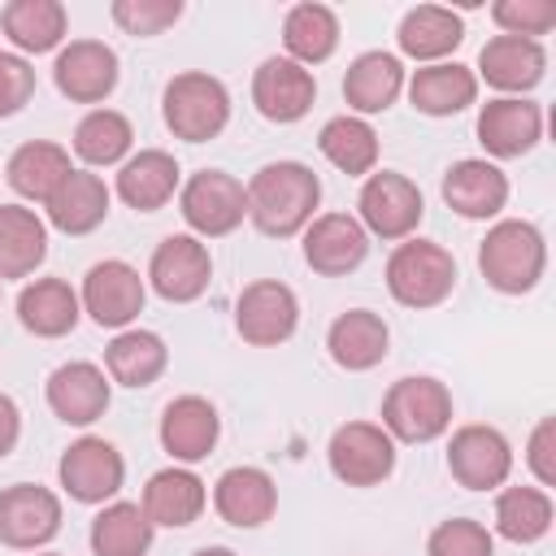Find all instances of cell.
Segmentation results:
<instances>
[{
  "label": "cell",
  "instance_id": "1",
  "mask_svg": "<svg viewBox=\"0 0 556 556\" xmlns=\"http://www.w3.org/2000/svg\"><path fill=\"white\" fill-rule=\"evenodd\" d=\"M248 222L269 239L304 235L321 204V178L304 161H269L248 178Z\"/></svg>",
  "mask_w": 556,
  "mask_h": 556
},
{
  "label": "cell",
  "instance_id": "2",
  "mask_svg": "<svg viewBox=\"0 0 556 556\" xmlns=\"http://www.w3.org/2000/svg\"><path fill=\"white\" fill-rule=\"evenodd\" d=\"M478 269L482 278L500 291V295H526L539 287L543 269H547V243L543 230L534 222L521 217H504L486 230L482 248H478Z\"/></svg>",
  "mask_w": 556,
  "mask_h": 556
},
{
  "label": "cell",
  "instance_id": "3",
  "mask_svg": "<svg viewBox=\"0 0 556 556\" xmlns=\"http://www.w3.org/2000/svg\"><path fill=\"white\" fill-rule=\"evenodd\" d=\"M456 287V256L434 239H400L387 256V291L404 308H434Z\"/></svg>",
  "mask_w": 556,
  "mask_h": 556
},
{
  "label": "cell",
  "instance_id": "4",
  "mask_svg": "<svg viewBox=\"0 0 556 556\" xmlns=\"http://www.w3.org/2000/svg\"><path fill=\"white\" fill-rule=\"evenodd\" d=\"M161 117L174 130V139L187 143H208L226 130L230 122V91L222 78L204 74V70H182L165 83L161 96Z\"/></svg>",
  "mask_w": 556,
  "mask_h": 556
},
{
  "label": "cell",
  "instance_id": "5",
  "mask_svg": "<svg viewBox=\"0 0 556 556\" xmlns=\"http://www.w3.org/2000/svg\"><path fill=\"white\" fill-rule=\"evenodd\" d=\"M452 426V391L430 374H408L382 395V430L395 443H434Z\"/></svg>",
  "mask_w": 556,
  "mask_h": 556
},
{
  "label": "cell",
  "instance_id": "6",
  "mask_svg": "<svg viewBox=\"0 0 556 556\" xmlns=\"http://www.w3.org/2000/svg\"><path fill=\"white\" fill-rule=\"evenodd\" d=\"M178 213L195 239H222V235L243 226L248 191L226 169H200L178 187Z\"/></svg>",
  "mask_w": 556,
  "mask_h": 556
},
{
  "label": "cell",
  "instance_id": "7",
  "mask_svg": "<svg viewBox=\"0 0 556 556\" xmlns=\"http://www.w3.org/2000/svg\"><path fill=\"white\" fill-rule=\"evenodd\" d=\"M356 208H361V226L365 235H378V239H408L421 217H426V200H421V187L400 174V169H374L365 182H361V195H356Z\"/></svg>",
  "mask_w": 556,
  "mask_h": 556
},
{
  "label": "cell",
  "instance_id": "8",
  "mask_svg": "<svg viewBox=\"0 0 556 556\" xmlns=\"http://www.w3.org/2000/svg\"><path fill=\"white\" fill-rule=\"evenodd\" d=\"M330 473L348 486H378L395 469V439L378 421H343L326 443Z\"/></svg>",
  "mask_w": 556,
  "mask_h": 556
},
{
  "label": "cell",
  "instance_id": "9",
  "mask_svg": "<svg viewBox=\"0 0 556 556\" xmlns=\"http://www.w3.org/2000/svg\"><path fill=\"white\" fill-rule=\"evenodd\" d=\"M78 300H83V313L96 326H104V330H130V321L143 313L148 287H143V278H139V269L130 261L109 256V261H96L87 269Z\"/></svg>",
  "mask_w": 556,
  "mask_h": 556
},
{
  "label": "cell",
  "instance_id": "10",
  "mask_svg": "<svg viewBox=\"0 0 556 556\" xmlns=\"http://www.w3.org/2000/svg\"><path fill=\"white\" fill-rule=\"evenodd\" d=\"M300 326V300L278 278H256L235 300V330L252 348H278Z\"/></svg>",
  "mask_w": 556,
  "mask_h": 556
},
{
  "label": "cell",
  "instance_id": "11",
  "mask_svg": "<svg viewBox=\"0 0 556 556\" xmlns=\"http://www.w3.org/2000/svg\"><path fill=\"white\" fill-rule=\"evenodd\" d=\"M56 478H61L70 500H78V504H109L122 491V482H126V460H122V452L109 439L83 434V439H74L65 447V456L56 465Z\"/></svg>",
  "mask_w": 556,
  "mask_h": 556
},
{
  "label": "cell",
  "instance_id": "12",
  "mask_svg": "<svg viewBox=\"0 0 556 556\" xmlns=\"http://www.w3.org/2000/svg\"><path fill=\"white\" fill-rule=\"evenodd\" d=\"M61 530V500L39 482H13L0 491V543L13 552H39Z\"/></svg>",
  "mask_w": 556,
  "mask_h": 556
},
{
  "label": "cell",
  "instance_id": "13",
  "mask_svg": "<svg viewBox=\"0 0 556 556\" xmlns=\"http://www.w3.org/2000/svg\"><path fill=\"white\" fill-rule=\"evenodd\" d=\"M208 278H213V256H208V243L195 235H165L148 261V282L169 304L200 300Z\"/></svg>",
  "mask_w": 556,
  "mask_h": 556
},
{
  "label": "cell",
  "instance_id": "14",
  "mask_svg": "<svg viewBox=\"0 0 556 556\" xmlns=\"http://www.w3.org/2000/svg\"><path fill=\"white\" fill-rule=\"evenodd\" d=\"M117 52L104 39H70L52 61V83L74 104H100L117 87Z\"/></svg>",
  "mask_w": 556,
  "mask_h": 556
},
{
  "label": "cell",
  "instance_id": "15",
  "mask_svg": "<svg viewBox=\"0 0 556 556\" xmlns=\"http://www.w3.org/2000/svg\"><path fill=\"white\" fill-rule=\"evenodd\" d=\"M447 469L465 491H495L513 473V447L495 426H460L447 443Z\"/></svg>",
  "mask_w": 556,
  "mask_h": 556
},
{
  "label": "cell",
  "instance_id": "16",
  "mask_svg": "<svg viewBox=\"0 0 556 556\" xmlns=\"http://www.w3.org/2000/svg\"><path fill=\"white\" fill-rule=\"evenodd\" d=\"M317 100V78L313 70L295 65L291 56H265L252 74V104L265 122L291 126L300 122Z\"/></svg>",
  "mask_w": 556,
  "mask_h": 556
},
{
  "label": "cell",
  "instance_id": "17",
  "mask_svg": "<svg viewBox=\"0 0 556 556\" xmlns=\"http://www.w3.org/2000/svg\"><path fill=\"white\" fill-rule=\"evenodd\" d=\"M543 139V109L526 96H495L478 109V143L495 161L526 156Z\"/></svg>",
  "mask_w": 556,
  "mask_h": 556
},
{
  "label": "cell",
  "instance_id": "18",
  "mask_svg": "<svg viewBox=\"0 0 556 556\" xmlns=\"http://www.w3.org/2000/svg\"><path fill=\"white\" fill-rule=\"evenodd\" d=\"M369 256V235L352 213H321L304 226V261L321 278H343Z\"/></svg>",
  "mask_w": 556,
  "mask_h": 556
},
{
  "label": "cell",
  "instance_id": "19",
  "mask_svg": "<svg viewBox=\"0 0 556 556\" xmlns=\"http://www.w3.org/2000/svg\"><path fill=\"white\" fill-rule=\"evenodd\" d=\"M178 187H182V169H178V161L165 148H139V152H130L117 165V182H113L117 200L126 208H135V213L165 208L178 195Z\"/></svg>",
  "mask_w": 556,
  "mask_h": 556
},
{
  "label": "cell",
  "instance_id": "20",
  "mask_svg": "<svg viewBox=\"0 0 556 556\" xmlns=\"http://www.w3.org/2000/svg\"><path fill=\"white\" fill-rule=\"evenodd\" d=\"M48 408L65 421V426H91L96 417H104L113 391H109V374L91 361H65L48 374Z\"/></svg>",
  "mask_w": 556,
  "mask_h": 556
},
{
  "label": "cell",
  "instance_id": "21",
  "mask_svg": "<svg viewBox=\"0 0 556 556\" xmlns=\"http://www.w3.org/2000/svg\"><path fill=\"white\" fill-rule=\"evenodd\" d=\"M161 447L174 456V465L204 460L222 439V417L204 395H178L161 413Z\"/></svg>",
  "mask_w": 556,
  "mask_h": 556
},
{
  "label": "cell",
  "instance_id": "22",
  "mask_svg": "<svg viewBox=\"0 0 556 556\" xmlns=\"http://www.w3.org/2000/svg\"><path fill=\"white\" fill-rule=\"evenodd\" d=\"M547 74V52L539 39H521V35H495L482 43L478 52V74L486 78V87L504 91V96H521L530 87H539Z\"/></svg>",
  "mask_w": 556,
  "mask_h": 556
},
{
  "label": "cell",
  "instance_id": "23",
  "mask_svg": "<svg viewBox=\"0 0 556 556\" xmlns=\"http://www.w3.org/2000/svg\"><path fill=\"white\" fill-rule=\"evenodd\" d=\"M213 508L226 526L256 530L278 513V486L256 465H235L213 482Z\"/></svg>",
  "mask_w": 556,
  "mask_h": 556
},
{
  "label": "cell",
  "instance_id": "24",
  "mask_svg": "<svg viewBox=\"0 0 556 556\" xmlns=\"http://www.w3.org/2000/svg\"><path fill=\"white\" fill-rule=\"evenodd\" d=\"M443 200L469 222H486L508 204V178L486 156H465L443 174Z\"/></svg>",
  "mask_w": 556,
  "mask_h": 556
},
{
  "label": "cell",
  "instance_id": "25",
  "mask_svg": "<svg viewBox=\"0 0 556 556\" xmlns=\"http://www.w3.org/2000/svg\"><path fill=\"white\" fill-rule=\"evenodd\" d=\"M326 352H330V361L339 369L365 374V369H374V365L387 361V352H391V326L378 313H369V308H348V313H339L330 321Z\"/></svg>",
  "mask_w": 556,
  "mask_h": 556
},
{
  "label": "cell",
  "instance_id": "26",
  "mask_svg": "<svg viewBox=\"0 0 556 556\" xmlns=\"http://www.w3.org/2000/svg\"><path fill=\"white\" fill-rule=\"evenodd\" d=\"M204 504H208V491H204V482L187 465L156 469L148 478V486H143V500H139L148 521L152 526H169V530H182V526L200 521Z\"/></svg>",
  "mask_w": 556,
  "mask_h": 556
},
{
  "label": "cell",
  "instance_id": "27",
  "mask_svg": "<svg viewBox=\"0 0 556 556\" xmlns=\"http://www.w3.org/2000/svg\"><path fill=\"white\" fill-rule=\"evenodd\" d=\"M404 91V65L395 52H361L348 74H343V100L356 117H369V113H387Z\"/></svg>",
  "mask_w": 556,
  "mask_h": 556
},
{
  "label": "cell",
  "instance_id": "28",
  "mask_svg": "<svg viewBox=\"0 0 556 556\" xmlns=\"http://www.w3.org/2000/svg\"><path fill=\"white\" fill-rule=\"evenodd\" d=\"M404 87H408L413 109L426 113V117H452V113H465L478 100V78L460 61L421 65V70H413V78H404Z\"/></svg>",
  "mask_w": 556,
  "mask_h": 556
},
{
  "label": "cell",
  "instance_id": "29",
  "mask_svg": "<svg viewBox=\"0 0 556 556\" xmlns=\"http://www.w3.org/2000/svg\"><path fill=\"white\" fill-rule=\"evenodd\" d=\"M165 365H169V348H165V339L156 330L130 326V330H117L109 339V348H104V374H109V382L130 387V391L152 387L165 374Z\"/></svg>",
  "mask_w": 556,
  "mask_h": 556
},
{
  "label": "cell",
  "instance_id": "30",
  "mask_svg": "<svg viewBox=\"0 0 556 556\" xmlns=\"http://www.w3.org/2000/svg\"><path fill=\"white\" fill-rule=\"evenodd\" d=\"M83 300L65 278H35L17 295V321L39 339H61L78 326Z\"/></svg>",
  "mask_w": 556,
  "mask_h": 556
},
{
  "label": "cell",
  "instance_id": "31",
  "mask_svg": "<svg viewBox=\"0 0 556 556\" xmlns=\"http://www.w3.org/2000/svg\"><path fill=\"white\" fill-rule=\"evenodd\" d=\"M70 152L61 148V143H52V139H30V143H22L13 156H9V165H4V182L22 195V200H30V204H48L52 200V191L70 178Z\"/></svg>",
  "mask_w": 556,
  "mask_h": 556
},
{
  "label": "cell",
  "instance_id": "32",
  "mask_svg": "<svg viewBox=\"0 0 556 556\" xmlns=\"http://www.w3.org/2000/svg\"><path fill=\"white\" fill-rule=\"evenodd\" d=\"M109 187L100 174L91 169H70V178L52 191V200L43 204L48 208V222L61 230V235H91L104 217H109Z\"/></svg>",
  "mask_w": 556,
  "mask_h": 556
},
{
  "label": "cell",
  "instance_id": "33",
  "mask_svg": "<svg viewBox=\"0 0 556 556\" xmlns=\"http://www.w3.org/2000/svg\"><path fill=\"white\" fill-rule=\"evenodd\" d=\"M48 256V226L26 204H0V282L30 278Z\"/></svg>",
  "mask_w": 556,
  "mask_h": 556
},
{
  "label": "cell",
  "instance_id": "34",
  "mask_svg": "<svg viewBox=\"0 0 556 556\" xmlns=\"http://www.w3.org/2000/svg\"><path fill=\"white\" fill-rule=\"evenodd\" d=\"M395 39H400V52H404V56H413V61H421V65H434V61H443L447 52L460 48L465 22H460V13L443 9V4H417V9H408V13L400 17Z\"/></svg>",
  "mask_w": 556,
  "mask_h": 556
},
{
  "label": "cell",
  "instance_id": "35",
  "mask_svg": "<svg viewBox=\"0 0 556 556\" xmlns=\"http://www.w3.org/2000/svg\"><path fill=\"white\" fill-rule=\"evenodd\" d=\"M65 26H70V17H65L61 0H9L4 13H0V30L17 48V56L22 52L39 56V52L61 48Z\"/></svg>",
  "mask_w": 556,
  "mask_h": 556
},
{
  "label": "cell",
  "instance_id": "36",
  "mask_svg": "<svg viewBox=\"0 0 556 556\" xmlns=\"http://www.w3.org/2000/svg\"><path fill=\"white\" fill-rule=\"evenodd\" d=\"M282 48L304 70L330 61L334 48H339V17H334V9L313 4V0L291 4L287 17H282Z\"/></svg>",
  "mask_w": 556,
  "mask_h": 556
},
{
  "label": "cell",
  "instance_id": "37",
  "mask_svg": "<svg viewBox=\"0 0 556 556\" xmlns=\"http://www.w3.org/2000/svg\"><path fill=\"white\" fill-rule=\"evenodd\" d=\"M317 148L339 174H352V178H369L378 165V130L356 113L330 117L317 135Z\"/></svg>",
  "mask_w": 556,
  "mask_h": 556
},
{
  "label": "cell",
  "instance_id": "38",
  "mask_svg": "<svg viewBox=\"0 0 556 556\" xmlns=\"http://www.w3.org/2000/svg\"><path fill=\"white\" fill-rule=\"evenodd\" d=\"M130 143H135V126L126 113L117 109H91L78 126H74V156L87 165V169H109V165H122L130 156Z\"/></svg>",
  "mask_w": 556,
  "mask_h": 556
},
{
  "label": "cell",
  "instance_id": "39",
  "mask_svg": "<svg viewBox=\"0 0 556 556\" xmlns=\"http://www.w3.org/2000/svg\"><path fill=\"white\" fill-rule=\"evenodd\" d=\"M152 521L130 500H109L91 521V552L96 556H148L152 547Z\"/></svg>",
  "mask_w": 556,
  "mask_h": 556
},
{
  "label": "cell",
  "instance_id": "40",
  "mask_svg": "<svg viewBox=\"0 0 556 556\" xmlns=\"http://www.w3.org/2000/svg\"><path fill=\"white\" fill-rule=\"evenodd\" d=\"M552 495L543 486H504L495 495V530L508 543H539L552 530Z\"/></svg>",
  "mask_w": 556,
  "mask_h": 556
},
{
  "label": "cell",
  "instance_id": "41",
  "mask_svg": "<svg viewBox=\"0 0 556 556\" xmlns=\"http://www.w3.org/2000/svg\"><path fill=\"white\" fill-rule=\"evenodd\" d=\"M426 556H495V539L473 517H447L430 530Z\"/></svg>",
  "mask_w": 556,
  "mask_h": 556
},
{
  "label": "cell",
  "instance_id": "42",
  "mask_svg": "<svg viewBox=\"0 0 556 556\" xmlns=\"http://www.w3.org/2000/svg\"><path fill=\"white\" fill-rule=\"evenodd\" d=\"M113 22L126 30V35H139V39H152L161 30H169L178 17H182V0H113Z\"/></svg>",
  "mask_w": 556,
  "mask_h": 556
},
{
  "label": "cell",
  "instance_id": "43",
  "mask_svg": "<svg viewBox=\"0 0 556 556\" xmlns=\"http://www.w3.org/2000/svg\"><path fill=\"white\" fill-rule=\"evenodd\" d=\"M491 22L500 26V35L539 39L556 26V4L552 0H500L491 4Z\"/></svg>",
  "mask_w": 556,
  "mask_h": 556
},
{
  "label": "cell",
  "instance_id": "44",
  "mask_svg": "<svg viewBox=\"0 0 556 556\" xmlns=\"http://www.w3.org/2000/svg\"><path fill=\"white\" fill-rule=\"evenodd\" d=\"M35 96V65L17 52H0V117H13Z\"/></svg>",
  "mask_w": 556,
  "mask_h": 556
},
{
  "label": "cell",
  "instance_id": "45",
  "mask_svg": "<svg viewBox=\"0 0 556 556\" xmlns=\"http://www.w3.org/2000/svg\"><path fill=\"white\" fill-rule=\"evenodd\" d=\"M526 465H530V473H534V482H539L543 491L556 486V417H543V421L530 430Z\"/></svg>",
  "mask_w": 556,
  "mask_h": 556
},
{
  "label": "cell",
  "instance_id": "46",
  "mask_svg": "<svg viewBox=\"0 0 556 556\" xmlns=\"http://www.w3.org/2000/svg\"><path fill=\"white\" fill-rule=\"evenodd\" d=\"M17 439H22V413H17V404L0 391V460L17 447Z\"/></svg>",
  "mask_w": 556,
  "mask_h": 556
},
{
  "label": "cell",
  "instance_id": "47",
  "mask_svg": "<svg viewBox=\"0 0 556 556\" xmlns=\"http://www.w3.org/2000/svg\"><path fill=\"white\" fill-rule=\"evenodd\" d=\"M195 556H235V552H230V547H200Z\"/></svg>",
  "mask_w": 556,
  "mask_h": 556
},
{
  "label": "cell",
  "instance_id": "48",
  "mask_svg": "<svg viewBox=\"0 0 556 556\" xmlns=\"http://www.w3.org/2000/svg\"><path fill=\"white\" fill-rule=\"evenodd\" d=\"M35 556H61V552H35Z\"/></svg>",
  "mask_w": 556,
  "mask_h": 556
}]
</instances>
